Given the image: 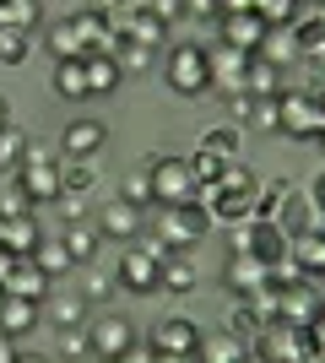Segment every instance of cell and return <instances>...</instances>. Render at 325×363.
I'll return each instance as SVG.
<instances>
[{"mask_svg": "<svg viewBox=\"0 0 325 363\" xmlns=\"http://www.w3.org/2000/svg\"><path fill=\"white\" fill-rule=\"evenodd\" d=\"M163 239L157 233H141L136 244H125L120 250V260H114V288L120 293H130V298H152V293H163L157 288V266H163Z\"/></svg>", "mask_w": 325, "mask_h": 363, "instance_id": "1", "label": "cell"}, {"mask_svg": "<svg viewBox=\"0 0 325 363\" xmlns=\"http://www.w3.org/2000/svg\"><path fill=\"white\" fill-rule=\"evenodd\" d=\"M163 82H169V92H179V98H201V92H212V49L173 44L169 60H163Z\"/></svg>", "mask_w": 325, "mask_h": 363, "instance_id": "2", "label": "cell"}, {"mask_svg": "<svg viewBox=\"0 0 325 363\" xmlns=\"http://www.w3.org/2000/svg\"><path fill=\"white\" fill-rule=\"evenodd\" d=\"M147 174H152V201L157 206H190V201L201 196V184L190 174V157H179V152L147 157Z\"/></svg>", "mask_w": 325, "mask_h": 363, "instance_id": "3", "label": "cell"}, {"mask_svg": "<svg viewBox=\"0 0 325 363\" xmlns=\"http://www.w3.org/2000/svg\"><path fill=\"white\" fill-rule=\"evenodd\" d=\"M206 233H212V217H206L201 201H190V206H163V217H157V239H163L169 255H190Z\"/></svg>", "mask_w": 325, "mask_h": 363, "instance_id": "4", "label": "cell"}, {"mask_svg": "<svg viewBox=\"0 0 325 363\" xmlns=\"http://www.w3.org/2000/svg\"><path fill=\"white\" fill-rule=\"evenodd\" d=\"M141 336L125 315H93L87 320V347H93V363H120L125 352L136 347Z\"/></svg>", "mask_w": 325, "mask_h": 363, "instance_id": "5", "label": "cell"}, {"mask_svg": "<svg viewBox=\"0 0 325 363\" xmlns=\"http://www.w3.org/2000/svg\"><path fill=\"white\" fill-rule=\"evenodd\" d=\"M201 325L190 315H169V320H157L152 325V336H147V347L157 352V358H195L201 352Z\"/></svg>", "mask_w": 325, "mask_h": 363, "instance_id": "6", "label": "cell"}, {"mask_svg": "<svg viewBox=\"0 0 325 363\" xmlns=\"http://www.w3.org/2000/svg\"><path fill=\"white\" fill-rule=\"evenodd\" d=\"M282 136L320 141L325 136V104L309 98V92H282Z\"/></svg>", "mask_w": 325, "mask_h": 363, "instance_id": "7", "label": "cell"}, {"mask_svg": "<svg viewBox=\"0 0 325 363\" xmlns=\"http://www.w3.org/2000/svg\"><path fill=\"white\" fill-rule=\"evenodd\" d=\"M141 206H130V201H120V196H103L98 201V212H93V223H98V233L103 239H114V244H136L141 239Z\"/></svg>", "mask_w": 325, "mask_h": 363, "instance_id": "8", "label": "cell"}, {"mask_svg": "<svg viewBox=\"0 0 325 363\" xmlns=\"http://www.w3.org/2000/svg\"><path fill=\"white\" fill-rule=\"evenodd\" d=\"M103 147H108V125L103 120H71L60 130V141H55V152L71 157V163H93Z\"/></svg>", "mask_w": 325, "mask_h": 363, "instance_id": "9", "label": "cell"}, {"mask_svg": "<svg viewBox=\"0 0 325 363\" xmlns=\"http://www.w3.org/2000/svg\"><path fill=\"white\" fill-rule=\"evenodd\" d=\"M249 60L255 55H239V49L217 44L212 49V92H222V98H244V76H249Z\"/></svg>", "mask_w": 325, "mask_h": 363, "instance_id": "10", "label": "cell"}, {"mask_svg": "<svg viewBox=\"0 0 325 363\" xmlns=\"http://www.w3.org/2000/svg\"><path fill=\"white\" fill-rule=\"evenodd\" d=\"M266 22L255 11H239V16H217V44H228V49H239V55H261V44H266Z\"/></svg>", "mask_w": 325, "mask_h": 363, "instance_id": "11", "label": "cell"}, {"mask_svg": "<svg viewBox=\"0 0 325 363\" xmlns=\"http://www.w3.org/2000/svg\"><path fill=\"white\" fill-rule=\"evenodd\" d=\"M16 184H22V196L33 201V206H49V201H60V163H22L11 174Z\"/></svg>", "mask_w": 325, "mask_h": 363, "instance_id": "12", "label": "cell"}, {"mask_svg": "<svg viewBox=\"0 0 325 363\" xmlns=\"http://www.w3.org/2000/svg\"><path fill=\"white\" fill-rule=\"evenodd\" d=\"M38 320H44V303L6 298V293H0V336L22 342V336H33V331H38Z\"/></svg>", "mask_w": 325, "mask_h": 363, "instance_id": "13", "label": "cell"}, {"mask_svg": "<svg viewBox=\"0 0 325 363\" xmlns=\"http://www.w3.org/2000/svg\"><path fill=\"white\" fill-rule=\"evenodd\" d=\"M6 298H28V303H44L49 293H55V282H49L44 272H38V266H33V260H16L11 266V277H6Z\"/></svg>", "mask_w": 325, "mask_h": 363, "instance_id": "14", "label": "cell"}, {"mask_svg": "<svg viewBox=\"0 0 325 363\" xmlns=\"http://www.w3.org/2000/svg\"><path fill=\"white\" fill-rule=\"evenodd\" d=\"M33 266H38L49 282H60V277L76 272V260L65 255V239H60V233H44V239H38V250H33Z\"/></svg>", "mask_w": 325, "mask_h": 363, "instance_id": "15", "label": "cell"}, {"mask_svg": "<svg viewBox=\"0 0 325 363\" xmlns=\"http://www.w3.org/2000/svg\"><path fill=\"white\" fill-rule=\"evenodd\" d=\"M261 272H266V260H261V255H228V266H222V282H228V293L249 298V293L261 288Z\"/></svg>", "mask_w": 325, "mask_h": 363, "instance_id": "16", "label": "cell"}, {"mask_svg": "<svg viewBox=\"0 0 325 363\" xmlns=\"http://www.w3.org/2000/svg\"><path fill=\"white\" fill-rule=\"evenodd\" d=\"M44 44L55 60H81V28H76V16H55L44 28Z\"/></svg>", "mask_w": 325, "mask_h": 363, "instance_id": "17", "label": "cell"}, {"mask_svg": "<svg viewBox=\"0 0 325 363\" xmlns=\"http://www.w3.org/2000/svg\"><path fill=\"white\" fill-rule=\"evenodd\" d=\"M38 239H44V228H38V217H11L6 223V239H0V250H11L16 260H33V250H38Z\"/></svg>", "mask_w": 325, "mask_h": 363, "instance_id": "18", "label": "cell"}, {"mask_svg": "<svg viewBox=\"0 0 325 363\" xmlns=\"http://www.w3.org/2000/svg\"><path fill=\"white\" fill-rule=\"evenodd\" d=\"M60 239H65V255L76 260V266H93L98 250H103V233H98V223H76V228H65Z\"/></svg>", "mask_w": 325, "mask_h": 363, "instance_id": "19", "label": "cell"}, {"mask_svg": "<svg viewBox=\"0 0 325 363\" xmlns=\"http://www.w3.org/2000/svg\"><path fill=\"white\" fill-rule=\"evenodd\" d=\"M81 71H87V98L114 92V87L125 82V71H120V60H114V55H87V60H81Z\"/></svg>", "mask_w": 325, "mask_h": 363, "instance_id": "20", "label": "cell"}, {"mask_svg": "<svg viewBox=\"0 0 325 363\" xmlns=\"http://www.w3.org/2000/svg\"><path fill=\"white\" fill-rule=\"evenodd\" d=\"M157 288H163V293H195V260H190V255H163V266H157Z\"/></svg>", "mask_w": 325, "mask_h": 363, "instance_id": "21", "label": "cell"}, {"mask_svg": "<svg viewBox=\"0 0 325 363\" xmlns=\"http://www.w3.org/2000/svg\"><path fill=\"white\" fill-rule=\"evenodd\" d=\"M49 87H55V98H71V104H81V98H87V71H81V60H55V71H49Z\"/></svg>", "mask_w": 325, "mask_h": 363, "instance_id": "22", "label": "cell"}, {"mask_svg": "<svg viewBox=\"0 0 325 363\" xmlns=\"http://www.w3.org/2000/svg\"><path fill=\"white\" fill-rule=\"evenodd\" d=\"M195 358L201 363H244L249 352L233 331H212V336H201V352H195Z\"/></svg>", "mask_w": 325, "mask_h": 363, "instance_id": "23", "label": "cell"}, {"mask_svg": "<svg viewBox=\"0 0 325 363\" xmlns=\"http://www.w3.org/2000/svg\"><path fill=\"white\" fill-rule=\"evenodd\" d=\"M38 22H44V0H0V28L33 33Z\"/></svg>", "mask_w": 325, "mask_h": 363, "instance_id": "24", "label": "cell"}, {"mask_svg": "<svg viewBox=\"0 0 325 363\" xmlns=\"http://www.w3.org/2000/svg\"><path fill=\"white\" fill-rule=\"evenodd\" d=\"M244 92L249 98H282V71L255 55V60H249V76H244Z\"/></svg>", "mask_w": 325, "mask_h": 363, "instance_id": "25", "label": "cell"}, {"mask_svg": "<svg viewBox=\"0 0 325 363\" xmlns=\"http://www.w3.org/2000/svg\"><path fill=\"white\" fill-rule=\"evenodd\" d=\"M244 125H249V130H261V136H277V130H282V98H249Z\"/></svg>", "mask_w": 325, "mask_h": 363, "instance_id": "26", "label": "cell"}, {"mask_svg": "<svg viewBox=\"0 0 325 363\" xmlns=\"http://www.w3.org/2000/svg\"><path fill=\"white\" fill-rule=\"evenodd\" d=\"M255 16L277 33V28H298V22H304V6H298V0H255Z\"/></svg>", "mask_w": 325, "mask_h": 363, "instance_id": "27", "label": "cell"}, {"mask_svg": "<svg viewBox=\"0 0 325 363\" xmlns=\"http://www.w3.org/2000/svg\"><path fill=\"white\" fill-rule=\"evenodd\" d=\"M114 196H120V201H130V206H141V212H152L157 201H152V174H147V163H141V168H130V174L120 179V190H114Z\"/></svg>", "mask_w": 325, "mask_h": 363, "instance_id": "28", "label": "cell"}, {"mask_svg": "<svg viewBox=\"0 0 325 363\" xmlns=\"http://www.w3.org/2000/svg\"><path fill=\"white\" fill-rule=\"evenodd\" d=\"M201 152H212L222 163H239V125H212V130H201Z\"/></svg>", "mask_w": 325, "mask_h": 363, "instance_id": "29", "label": "cell"}, {"mask_svg": "<svg viewBox=\"0 0 325 363\" xmlns=\"http://www.w3.org/2000/svg\"><path fill=\"white\" fill-rule=\"evenodd\" d=\"M33 55V33H11V28H0V65L6 71H22Z\"/></svg>", "mask_w": 325, "mask_h": 363, "instance_id": "30", "label": "cell"}, {"mask_svg": "<svg viewBox=\"0 0 325 363\" xmlns=\"http://www.w3.org/2000/svg\"><path fill=\"white\" fill-rule=\"evenodd\" d=\"M55 352L71 363H93V347H87V325H65V331H55Z\"/></svg>", "mask_w": 325, "mask_h": 363, "instance_id": "31", "label": "cell"}, {"mask_svg": "<svg viewBox=\"0 0 325 363\" xmlns=\"http://www.w3.org/2000/svg\"><path fill=\"white\" fill-rule=\"evenodd\" d=\"M22 163H28V136H22L16 125H6V130H0V174H16Z\"/></svg>", "mask_w": 325, "mask_h": 363, "instance_id": "32", "label": "cell"}, {"mask_svg": "<svg viewBox=\"0 0 325 363\" xmlns=\"http://www.w3.org/2000/svg\"><path fill=\"white\" fill-rule=\"evenodd\" d=\"M152 55H157V49L136 44V38H120V44H114V60H120V71H125V76H136V71H152Z\"/></svg>", "mask_w": 325, "mask_h": 363, "instance_id": "33", "label": "cell"}, {"mask_svg": "<svg viewBox=\"0 0 325 363\" xmlns=\"http://www.w3.org/2000/svg\"><path fill=\"white\" fill-rule=\"evenodd\" d=\"M60 223L65 228H76V223H93V212H98V201L93 196H76V190H60Z\"/></svg>", "mask_w": 325, "mask_h": 363, "instance_id": "34", "label": "cell"}, {"mask_svg": "<svg viewBox=\"0 0 325 363\" xmlns=\"http://www.w3.org/2000/svg\"><path fill=\"white\" fill-rule=\"evenodd\" d=\"M60 184H65V190H76V196H93V190H98V168L60 157Z\"/></svg>", "mask_w": 325, "mask_h": 363, "instance_id": "35", "label": "cell"}, {"mask_svg": "<svg viewBox=\"0 0 325 363\" xmlns=\"http://www.w3.org/2000/svg\"><path fill=\"white\" fill-rule=\"evenodd\" d=\"M87 298H81V293H65L60 303H55V331H65V325H87Z\"/></svg>", "mask_w": 325, "mask_h": 363, "instance_id": "36", "label": "cell"}, {"mask_svg": "<svg viewBox=\"0 0 325 363\" xmlns=\"http://www.w3.org/2000/svg\"><path fill=\"white\" fill-rule=\"evenodd\" d=\"M190 174H195V184H217L222 174H228V163L222 157H212V152L195 147V157H190Z\"/></svg>", "mask_w": 325, "mask_h": 363, "instance_id": "37", "label": "cell"}, {"mask_svg": "<svg viewBox=\"0 0 325 363\" xmlns=\"http://www.w3.org/2000/svg\"><path fill=\"white\" fill-rule=\"evenodd\" d=\"M33 212V201L28 196H22V184H6V190H0V217H6V223H11V217H28Z\"/></svg>", "mask_w": 325, "mask_h": 363, "instance_id": "38", "label": "cell"}, {"mask_svg": "<svg viewBox=\"0 0 325 363\" xmlns=\"http://www.w3.org/2000/svg\"><path fill=\"white\" fill-rule=\"evenodd\" d=\"M114 277H87V282H81V298H87V309H93V303H108L114 298Z\"/></svg>", "mask_w": 325, "mask_h": 363, "instance_id": "39", "label": "cell"}, {"mask_svg": "<svg viewBox=\"0 0 325 363\" xmlns=\"http://www.w3.org/2000/svg\"><path fill=\"white\" fill-rule=\"evenodd\" d=\"M152 16L157 22H179V16H190V0H152Z\"/></svg>", "mask_w": 325, "mask_h": 363, "instance_id": "40", "label": "cell"}, {"mask_svg": "<svg viewBox=\"0 0 325 363\" xmlns=\"http://www.w3.org/2000/svg\"><path fill=\"white\" fill-rule=\"evenodd\" d=\"M239 11H255V0H217V16H239Z\"/></svg>", "mask_w": 325, "mask_h": 363, "instance_id": "41", "label": "cell"}, {"mask_svg": "<svg viewBox=\"0 0 325 363\" xmlns=\"http://www.w3.org/2000/svg\"><path fill=\"white\" fill-rule=\"evenodd\" d=\"M309 206H320V212H325V168L314 174V184H309Z\"/></svg>", "mask_w": 325, "mask_h": 363, "instance_id": "42", "label": "cell"}, {"mask_svg": "<svg viewBox=\"0 0 325 363\" xmlns=\"http://www.w3.org/2000/svg\"><path fill=\"white\" fill-rule=\"evenodd\" d=\"M16 358H22V347H16L11 336H0V363H16Z\"/></svg>", "mask_w": 325, "mask_h": 363, "instance_id": "43", "label": "cell"}, {"mask_svg": "<svg viewBox=\"0 0 325 363\" xmlns=\"http://www.w3.org/2000/svg\"><path fill=\"white\" fill-rule=\"evenodd\" d=\"M190 16H212L217 22V0H190Z\"/></svg>", "mask_w": 325, "mask_h": 363, "instance_id": "44", "label": "cell"}, {"mask_svg": "<svg viewBox=\"0 0 325 363\" xmlns=\"http://www.w3.org/2000/svg\"><path fill=\"white\" fill-rule=\"evenodd\" d=\"M87 11H98V16L108 11V16H114V11H125V0H93V6H87Z\"/></svg>", "mask_w": 325, "mask_h": 363, "instance_id": "45", "label": "cell"}, {"mask_svg": "<svg viewBox=\"0 0 325 363\" xmlns=\"http://www.w3.org/2000/svg\"><path fill=\"white\" fill-rule=\"evenodd\" d=\"M11 266H16V255H11V250H0V288H6V277H11Z\"/></svg>", "mask_w": 325, "mask_h": 363, "instance_id": "46", "label": "cell"}, {"mask_svg": "<svg viewBox=\"0 0 325 363\" xmlns=\"http://www.w3.org/2000/svg\"><path fill=\"white\" fill-rule=\"evenodd\" d=\"M6 125H11V98L0 92V130H6Z\"/></svg>", "mask_w": 325, "mask_h": 363, "instance_id": "47", "label": "cell"}, {"mask_svg": "<svg viewBox=\"0 0 325 363\" xmlns=\"http://www.w3.org/2000/svg\"><path fill=\"white\" fill-rule=\"evenodd\" d=\"M16 363H55V358H44V352H22Z\"/></svg>", "mask_w": 325, "mask_h": 363, "instance_id": "48", "label": "cell"}, {"mask_svg": "<svg viewBox=\"0 0 325 363\" xmlns=\"http://www.w3.org/2000/svg\"><path fill=\"white\" fill-rule=\"evenodd\" d=\"M125 11H152V0H125Z\"/></svg>", "mask_w": 325, "mask_h": 363, "instance_id": "49", "label": "cell"}, {"mask_svg": "<svg viewBox=\"0 0 325 363\" xmlns=\"http://www.w3.org/2000/svg\"><path fill=\"white\" fill-rule=\"evenodd\" d=\"M152 363H201V358H157V352H152Z\"/></svg>", "mask_w": 325, "mask_h": 363, "instance_id": "50", "label": "cell"}, {"mask_svg": "<svg viewBox=\"0 0 325 363\" xmlns=\"http://www.w3.org/2000/svg\"><path fill=\"white\" fill-rule=\"evenodd\" d=\"M298 6H314V11H325V0H298Z\"/></svg>", "mask_w": 325, "mask_h": 363, "instance_id": "51", "label": "cell"}, {"mask_svg": "<svg viewBox=\"0 0 325 363\" xmlns=\"http://www.w3.org/2000/svg\"><path fill=\"white\" fill-rule=\"evenodd\" d=\"M0 239H6V217H0Z\"/></svg>", "mask_w": 325, "mask_h": 363, "instance_id": "52", "label": "cell"}, {"mask_svg": "<svg viewBox=\"0 0 325 363\" xmlns=\"http://www.w3.org/2000/svg\"><path fill=\"white\" fill-rule=\"evenodd\" d=\"M320 141H325V136H320Z\"/></svg>", "mask_w": 325, "mask_h": 363, "instance_id": "53", "label": "cell"}]
</instances>
